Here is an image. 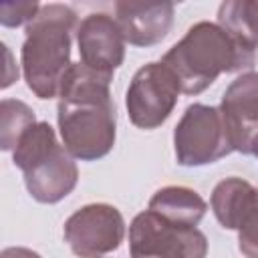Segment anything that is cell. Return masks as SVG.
Returning a JSON list of instances; mask_svg holds the SVG:
<instances>
[{
	"mask_svg": "<svg viewBox=\"0 0 258 258\" xmlns=\"http://www.w3.org/2000/svg\"><path fill=\"white\" fill-rule=\"evenodd\" d=\"M129 252L131 258H206L208 240L198 228L175 226L147 210L129 226Z\"/></svg>",
	"mask_w": 258,
	"mask_h": 258,
	"instance_id": "277c9868",
	"label": "cell"
},
{
	"mask_svg": "<svg viewBox=\"0 0 258 258\" xmlns=\"http://www.w3.org/2000/svg\"><path fill=\"white\" fill-rule=\"evenodd\" d=\"M218 26L248 50L258 48V2L228 0L218 8Z\"/></svg>",
	"mask_w": 258,
	"mask_h": 258,
	"instance_id": "5bb4252c",
	"label": "cell"
},
{
	"mask_svg": "<svg viewBox=\"0 0 258 258\" xmlns=\"http://www.w3.org/2000/svg\"><path fill=\"white\" fill-rule=\"evenodd\" d=\"M123 236V216L109 204H89L64 222V240L81 258H99L117 250Z\"/></svg>",
	"mask_w": 258,
	"mask_h": 258,
	"instance_id": "52a82bcc",
	"label": "cell"
},
{
	"mask_svg": "<svg viewBox=\"0 0 258 258\" xmlns=\"http://www.w3.org/2000/svg\"><path fill=\"white\" fill-rule=\"evenodd\" d=\"M113 75L73 62L58 89V129L73 157L93 161L107 155L115 143V105L109 83Z\"/></svg>",
	"mask_w": 258,
	"mask_h": 258,
	"instance_id": "6da1fadb",
	"label": "cell"
},
{
	"mask_svg": "<svg viewBox=\"0 0 258 258\" xmlns=\"http://www.w3.org/2000/svg\"><path fill=\"white\" fill-rule=\"evenodd\" d=\"M218 109L232 149L254 155L258 145V73L240 75L226 89Z\"/></svg>",
	"mask_w": 258,
	"mask_h": 258,
	"instance_id": "ba28073f",
	"label": "cell"
},
{
	"mask_svg": "<svg viewBox=\"0 0 258 258\" xmlns=\"http://www.w3.org/2000/svg\"><path fill=\"white\" fill-rule=\"evenodd\" d=\"M28 194L40 204H54L67 198L79 179V169L64 145H52L24 171Z\"/></svg>",
	"mask_w": 258,
	"mask_h": 258,
	"instance_id": "30bf717a",
	"label": "cell"
},
{
	"mask_svg": "<svg viewBox=\"0 0 258 258\" xmlns=\"http://www.w3.org/2000/svg\"><path fill=\"white\" fill-rule=\"evenodd\" d=\"M254 191H256V187L250 185L242 177L222 179L212 191V210H214L216 220L224 228L236 230L244 212L248 210V206L252 202Z\"/></svg>",
	"mask_w": 258,
	"mask_h": 258,
	"instance_id": "4fadbf2b",
	"label": "cell"
},
{
	"mask_svg": "<svg viewBox=\"0 0 258 258\" xmlns=\"http://www.w3.org/2000/svg\"><path fill=\"white\" fill-rule=\"evenodd\" d=\"M81 62L93 71L113 75L125 58V38L113 16L89 14L77 28Z\"/></svg>",
	"mask_w": 258,
	"mask_h": 258,
	"instance_id": "9c48e42d",
	"label": "cell"
},
{
	"mask_svg": "<svg viewBox=\"0 0 258 258\" xmlns=\"http://www.w3.org/2000/svg\"><path fill=\"white\" fill-rule=\"evenodd\" d=\"M4 50V60H6V67H4V81H2V89H6V87H10L16 79H18V69L14 67V60H12V54H10V50L6 48V46H2Z\"/></svg>",
	"mask_w": 258,
	"mask_h": 258,
	"instance_id": "ac0fdd59",
	"label": "cell"
},
{
	"mask_svg": "<svg viewBox=\"0 0 258 258\" xmlns=\"http://www.w3.org/2000/svg\"><path fill=\"white\" fill-rule=\"evenodd\" d=\"M238 246L246 258H258V187L252 196L248 210L244 212L238 228Z\"/></svg>",
	"mask_w": 258,
	"mask_h": 258,
	"instance_id": "2e32d148",
	"label": "cell"
},
{
	"mask_svg": "<svg viewBox=\"0 0 258 258\" xmlns=\"http://www.w3.org/2000/svg\"><path fill=\"white\" fill-rule=\"evenodd\" d=\"M173 147L177 163L189 167L214 163L234 151L220 109L202 103L185 109L173 133Z\"/></svg>",
	"mask_w": 258,
	"mask_h": 258,
	"instance_id": "5b68a950",
	"label": "cell"
},
{
	"mask_svg": "<svg viewBox=\"0 0 258 258\" xmlns=\"http://www.w3.org/2000/svg\"><path fill=\"white\" fill-rule=\"evenodd\" d=\"M149 210L159 218L185 228H196L204 218L208 204L204 198L183 185H167L153 194L149 200Z\"/></svg>",
	"mask_w": 258,
	"mask_h": 258,
	"instance_id": "7c38bea8",
	"label": "cell"
},
{
	"mask_svg": "<svg viewBox=\"0 0 258 258\" xmlns=\"http://www.w3.org/2000/svg\"><path fill=\"white\" fill-rule=\"evenodd\" d=\"M34 123H36L34 113L26 103L4 99L0 105V145L2 149L14 151L22 133Z\"/></svg>",
	"mask_w": 258,
	"mask_h": 258,
	"instance_id": "9a60e30c",
	"label": "cell"
},
{
	"mask_svg": "<svg viewBox=\"0 0 258 258\" xmlns=\"http://www.w3.org/2000/svg\"><path fill=\"white\" fill-rule=\"evenodd\" d=\"M40 6L36 2H8L0 6V22L4 26H20L28 24L36 14Z\"/></svg>",
	"mask_w": 258,
	"mask_h": 258,
	"instance_id": "e0dca14e",
	"label": "cell"
},
{
	"mask_svg": "<svg viewBox=\"0 0 258 258\" xmlns=\"http://www.w3.org/2000/svg\"><path fill=\"white\" fill-rule=\"evenodd\" d=\"M254 60V50L244 48L212 22L194 24L161 58V62L177 77L181 93L185 95H198L206 91L218 75L250 69Z\"/></svg>",
	"mask_w": 258,
	"mask_h": 258,
	"instance_id": "7a4b0ae2",
	"label": "cell"
},
{
	"mask_svg": "<svg viewBox=\"0 0 258 258\" xmlns=\"http://www.w3.org/2000/svg\"><path fill=\"white\" fill-rule=\"evenodd\" d=\"M115 22L125 42L135 46H151L163 40L173 22L171 2H117Z\"/></svg>",
	"mask_w": 258,
	"mask_h": 258,
	"instance_id": "8fae6325",
	"label": "cell"
},
{
	"mask_svg": "<svg viewBox=\"0 0 258 258\" xmlns=\"http://www.w3.org/2000/svg\"><path fill=\"white\" fill-rule=\"evenodd\" d=\"M181 93L177 77L163 62L141 67L127 89V113L133 125L141 129L159 127L173 111Z\"/></svg>",
	"mask_w": 258,
	"mask_h": 258,
	"instance_id": "8992f818",
	"label": "cell"
},
{
	"mask_svg": "<svg viewBox=\"0 0 258 258\" xmlns=\"http://www.w3.org/2000/svg\"><path fill=\"white\" fill-rule=\"evenodd\" d=\"M254 155H256V157H258V145H256V149H254Z\"/></svg>",
	"mask_w": 258,
	"mask_h": 258,
	"instance_id": "ffe728a7",
	"label": "cell"
},
{
	"mask_svg": "<svg viewBox=\"0 0 258 258\" xmlns=\"http://www.w3.org/2000/svg\"><path fill=\"white\" fill-rule=\"evenodd\" d=\"M0 258H40V256H38L36 252L28 250V248L16 246V248H6V250H2Z\"/></svg>",
	"mask_w": 258,
	"mask_h": 258,
	"instance_id": "d6986e66",
	"label": "cell"
},
{
	"mask_svg": "<svg viewBox=\"0 0 258 258\" xmlns=\"http://www.w3.org/2000/svg\"><path fill=\"white\" fill-rule=\"evenodd\" d=\"M75 24L77 14L64 4L40 6L38 14L26 24L22 71L28 89L40 99L58 95L60 81L73 64L69 58Z\"/></svg>",
	"mask_w": 258,
	"mask_h": 258,
	"instance_id": "3957f363",
	"label": "cell"
}]
</instances>
